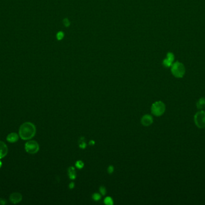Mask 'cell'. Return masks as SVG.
<instances>
[{"label":"cell","mask_w":205,"mask_h":205,"mask_svg":"<svg viewBox=\"0 0 205 205\" xmlns=\"http://www.w3.org/2000/svg\"><path fill=\"white\" fill-rule=\"evenodd\" d=\"M171 71L174 76L180 78H182L185 75V68L182 63L177 61L172 64Z\"/></svg>","instance_id":"7a4b0ae2"},{"label":"cell","mask_w":205,"mask_h":205,"mask_svg":"<svg viewBox=\"0 0 205 205\" xmlns=\"http://www.w3.org/2000/svg\"><path fill=\"white\" fill-rule=\"evenodd\" d=\"M163 64L164 65L165 67H169L170 66H172V62H171L170 61H169V60H167V58L164 59L163 61Z\"/></svg>","instance_id":"4fadbf2b"},{"label":"cell","mask_w":205,"mask_h":205,"mask_svg":"<svg viewBox=\"0 0 205 205\" xmlns=\"http://www.w3.org/2000/svg\"><path fill=\"white\" fill-rule=\"evenodd\" d=\"M86 143H85V141L84 138H82L80 140V141H79V146H80L81 148L84 149V148L86 147Z\"/></svg>","instance_id":"5bb4252c"},{"label":"cell","mask_w":205,"mask_h":205,"mask_svg":"<svg viewBox=\"0 0 205 205\" xmlns=\"http://www.w3.org/2000/svg\"><path fill=\"white\" fill-rule=\"evenodd\" d=\"M22 199V195L19 192H15L10 195V201L13 203L16 204L19 203Z\"/></svg>","instance_id":"8992f818"},{"label":"cell","mask_w":205,"mask_h":205,"mask_svg":"<svg viewBox=\"0 0 205 205\" xmlns=\"http://www.w3.org/2000/svg\"><path fill=\"white\" fill-rule=\"evenodd\" d=\"M68 176L70 179H75L76 177V172L73 167H70L68 168Z\"/></svg>","instance_id":"8fae6325"},{"label":"cell","mask_w":205,"mask_h":205,"mask_svg":"<svg viewBox=\"0 0 205 205\" xmlns=\"http://www.w3.org/2000/svg\"><path fill=\"white\" fill-rule=\"evenodd\" d=\"M36 128L35 125L31 122H25L23 123L19 131L20 137L24 140L32 138L36 134Z\"/></svg>","instance_id":"6da1fadb"},{"label":"cell","mask_w":205,"mask_h":205,"mask_svg":"<svg viewBox=\"0 0 205 205\" xmlns=\"http://www.w3.org/2000/svg\"><path fill=\"white\" fill-rule=\"evenodd\" d=\"M100 191L102 195H105L106 194V189L104 186H101L100 188Z\"/></svg>","instance_id":"ffe728a7"},{"label":"cell","mask_w":205,"mask_h":205,"mask_svg":"<svg viewBox=\"0 0 205 205\" xmlns=\"http://www.w3.org/2000/svg\"><path fill=\"white\" fill-rule=\"evenodd\" d=\"M194 120L198 128H205V111L203 110L198 111L194 117Z\"/></svg>","instance_id":"277c9868"},{"label":"cell","mask_w":205,"mask_h":205,"mask_svg":"<svg viewBox=\"0 0 205 205\" xmlns=\"http://www.w3.org/2000/svg\"><path fill=\"white\" fill-rule=\"evenodd\" d=\"M76 166L77 167V168L81 169L84 166V163L82 161H77L76 163Z\"/></svg>","instance_id":"2e32d148"},{"label":"cell","mask_w":205,"mask_h":205,"mask_svg":"<svg viewBox=\"0 0 205 205\" xmlns=\"http://www.w3.org/2000/svg\"><path fill=\"white\" fill-rule=\"evenodd\" d=\"M7 203V200L4 198H0V204H6Z\"/></svg>","instance_id":"44dd1931"},{"label":"cell","mask_w":205,"mask_h":205,"mask_svg":"<svg viewBox=\"0 0 205 205\" xmlns=\"http://www.w3.org/2000/svg\"><path fill=\"white\" fill-rule=\"evenodd\" d=\"M105 203L108 205H112L114 204L113 199L111 197H108L105 199Z\"/></svg>","instance_id":"7c38bea8"},{"label":"cell","mask_w":205,"mask_h":205,"mask_svg":"<svg viewBox=\"0 0 205 205\" xmlns=\"http://www.w3.org/2000/svg\"><path fill=\"white\" fill-rule=\"evenodd\" d=\"M18 139H19V136L15 132H12L9 134L7 137V141L10 143H15L18 140Z\"/></svg>","instance_id":"9c48e42d"},{"label":"cell","mask_w":205,"mask_h":205,"mask_svg":"<svg viewBox=\"0 0 205 205\" xmlns=\"http://www.w3.org/2000/svg\"><path fill=\"white\" fill-rule=\"evenodd\" d=\"M8 153V147L3 141H0V159L5 157Z\"/></svg>","instance_id":"52a82bcc"},{"label":"cell","mask_w":205,"mask_h":205,"mask_svg":"<svg viewBox=\"0 0 205 205\" xmlns=\"http://www.w3.org/2000/svg\"><path fill=\"white\" fill-rule=\"evenodd\" d=\"M1 166H2V162H1V161H0V168H1Z\"/></svg>","instance_id":"cb8c5ba5"},{"label":"cell","mask_w":205,"mask_h":205,"mask_svg":"<svg viewBox=\"0 0 205 205\" xmlns=\"http://www.w3.org/2000/svg\"><path fill=\"white\" fill-rule=\"evenodd\" d=\"M141 122L143 125L145 126H148L151 125L153 123V118L151 115H145L141 120Z\"/></svg>","instance_id":"ba28073f"},{"label":"cell","mask_w":205,"mask_h":205,"mask_svg":"<svg viewBox=\"0 0 205 205\" xmlns=\"http://www.w3.org/2000/svg\"><path fill=\"white\" fill-rule=\"evenodd\" d=\"M64 33L62 32V31L58 32V33H57V34H56V38H57V39L59 40H62V39L64 38Z\"/></svg>","instance_id":"e0dca14e"},{"label":"cell","mask_w":205,"mask_h":205,"mask_svg":"<svg viewBox=\"0 0 205 205\" xmlns=\"http://www.w3.org/2000/svg\"><path fill=\"white\" fill-rule=\"evenodd\" d=\"M74 187V183L73 182L70 183V185H69V188H71V189H72V188H73Z\"/></svg>","instance_id":"603a6c76"},{"label":"cell","mask_w":205,"mask_h":205,"mask_svg":"<svg viewBox=\"0 0 205 205\" xmlns=\"http://www.w3.org/2000/svg\"><path fill=\"white\" fill-rule=\"evenodd\" d=\"M196 106L198 109L201 110L205 108V98L201 97L199 99V100L197 102Z\"/></svg>","instance_id":"30bf717a"},{"label":"cell","mask_w":205,"mask_h":205,"mask_svg":"<svg viewBox=\"0 0 205 205\" xmlns=\"http://www.w3.org/2000/svg\"><path fill=\"white\" fill-rule=\"evenodd\" d=\"M114 170V168L113 166H110V167L108 168V172H109V173H113Z\"/></svg>","instance_id":"7402d4cb"},{"label":"cell","mask_w":205,"mask_h":205,"mask_svg":"<svg viewBox=\"0 0 205 205\" xmlns=\"http://www.w3.org/2000/svg\"><path fill=\"white\" fill-rule=\"evenodd\" d=\"M63 24H64V26H65V27H69V26L70 25V21L68 20V19H67V18L64 19H63Z\"/></svg>","instance_id":"d6986e66"},{"label":"cell","mask_w":205,"mask_h":205,"mask_svg":"<svg viewBox=\"0 0 205 205\" xmlns=\"http://www.w3.org/2000/svg\"><path fill=\"white\" fill-rule=\"evenodd\" d=\"M92 198L93 199L95 200V201H98L99 200L101 199V196L100 194H98V193H95L93 194V196H92Z\"/></svg>","instance_id":"ac0fdd59"},{"label":"cell","mask_w":205,"mask_h":205,"mask_svg":"<svg viewBox=\"0 0 205 205\" xmlns=\"http://www.w3.org/2000/svg\"><path fill=\"white\" fill-rule=\"evenodd\" d=\"M25 150L31 154L36 153L39 150V145L36 141H29L25 145Z\"/></svg>","instance_id":"5b68a950"},{"label":"cell","mask_w":205,"mask_h":205,"mask_svg":"<svg viewBox=\"0 0 205 205\" xmlns=\"http://www.w3.org/2000/svg\"><path fill=\"white\" fill-rule=\"evenodd\" d=\"M174 55L172 54V53H171V52H169L168 54H167V60H169V61H170L171 62H172L173 63V60H174Z\"/></svg>","instance_id":"9a60e30c"},{"label":"cell","mask_w":205,"mask_h":205,"mask_svg":"<svg viewBox=\"0 0 205 205\" xmlns=\"http://www.w3.org/2000/svg\"><path fill=\"white\" fill-rule=\"evenodd\" d=\"M166 111V105L161 101L154 102L151 107V112L155 116H162Z\"/></svg>","instance_id":"3957f363"}]
</instances>
